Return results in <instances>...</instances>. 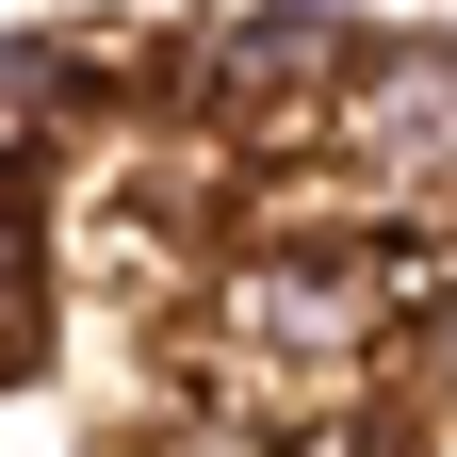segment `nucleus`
<instances>
[{
	"label": "nucleus",
	"instance_id": "nucleus-1",
	"mask_svg": "<svg viewBox=\"0 0 457 457\" xmlns=\"http://www.w3.org/2000/svg\"><path fill=\"white\" fill-rule=\"evenodd\" d=\"M196 278H212L196 360H212L245 441H295L409 360V245H376V228H245Z\"/></svg>",
	"mask_w": 457,
	"mask_h": 457
},
{
	"label": "nucleus",
	"instance_id": "nucleus-2",
	"mask_svg": "<svg viewBox=\"0 0 457 457\" xmlns=\"http://www.w3.org/2000/svg\"><path fill=\"white\" fill-rule=\"evenodd\" d=\"M295 180H327L376 245L457 228V33H360L311 147H295Z\"/></svg>",
	"mask_w": 457,
	"mask_h": 457
},
{
	"label": "nucleus",
	"instance_id": "nucleus-3",
	"mask_svg": "<svg viewBox=\"0 0 457 457\" xmlns=\"http://www.w3.org/2000/svg\"><path fill=\"white\" fill-rule=\"evenodd\" d=\"M343 49H360V17H311V0H245V17H212L163 49V147H228V163H295L311 114L343 82Z\"/></svg>",
	"mask_w": 457,
	"mask_h": 457
},
{
	"label": "nucleus",
	"instance_id": "nucleus-4",
	"mask_svg": "<svg viewBox=\"0 0 457 457\" xmlns=\"http://www.w3.org/2000/svg\"><path fill=\"white\" fill-rule=\"evenodd\" d=\"M114 98H131V66H114L98 33H66V17H17V33H0V196L66 180V163L114 131Z\"/></svg>",
	"mask_w": 457,
	"mask_h": 457
},
{
	"label": "nucleus",
	"instance_id": "nucleus-5",
	"mask_svg": "<svg viewBox=\"0 0 457 457\" xmlns=\"http://www.w3.org/2000/svg\"><path fill=\"white\" fill-rule=\"evenodd\" d=\"M33 360H49V228H33V196H0V392Z\"/></svg>",
	"mask_w": 457,
	"mask_h": 457
},
{
	"label": "nucleus",
	"instance_id": "nucleus-6",
	"mask_svg": "<svg viewBox=\"0 0 457 457\" xmlns=\"http://www.w3.org/2000/svg\"><path fill=\"white\" fill-rule=\"evenodd\" d=\"M409 457H457V392H425V409H409Z\"/></svg>",
	"mask_w": 457,
	"mask_h": 457
},
{
	"label": "nucleus",
	"instance_id": "nucleus-7",
	"mask_svg": "<svg viewBox=\"0 0 457 457\" xmlns=\"http://www.w3.org/2000/svg\"><path fill=\"white\" fill-rule=\"evenodd\" d=\"M311 17H343V0H311Z\"/></svg>",
	"mask_w": 457,
	"mask_h": 457
}]
</instances>
